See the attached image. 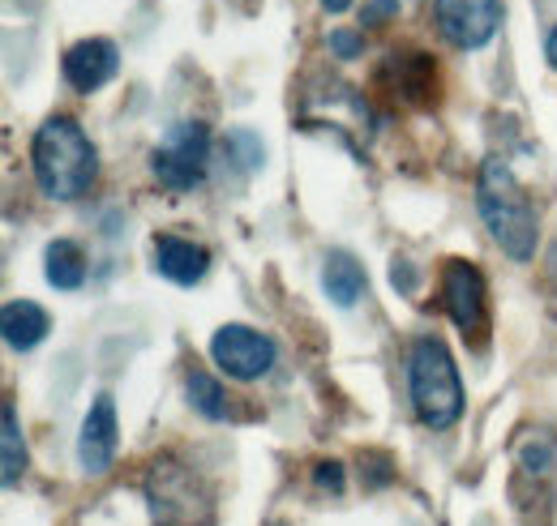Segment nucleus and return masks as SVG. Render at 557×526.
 <instances>
[{
  "mask_svg": "<svg viewBox=\"0 0 557 526\" xmlns=\"http://www.w3.org/2000/svg\"><path fill=\"white\" fill-rule=\"evenodd\" d=\"M210 163V129L202 121H185L163 137V146L150 154V172L163 189L172 193H189L207 180Z\"/></svg>",
  "mask_w": 557,
  "mask_h": 526,
  "instance_id": "nucleus-5",
  "label": "nucleus"
},
{
  "mask_svg": "<svg viewBox=\"0 0 557 526\" xmlns=\"http://www.w3.org/2000/svg\"><path fill=\"white\" fill-rule=\"evenodd\" d=\"M331 52H335L339 61H356V57L364 52V39L351 35V30H331Z\"/></svg>",
  "mask_w": 557,
  "mask_h": 526,
  "instance_id": "nucleus-19",
  "label": "nucleus"
},
{
  "mask_svg": "<svg viewBox=\"0 0 557 526\" xmlns=\"http://www.w3.org/2000/svg\"><path fill=\"white\" fill-rule=\"evenodd\" d=\"M44 270H48V283L57 291H77L86 283V253H82V245L70 240V236H57L44 249Z\"/></svg>",
  "mask_w": 557,
  "mask_h": 526,
  "instance_id": "nucleus-14",
  "label": "nucleus"
},
{
  "mask_svg": "<svg viewBox=\"0 0 557 526\" xmlns=\"http://www.w3.org/2000/svg\"><path fill=\"white\" fill-rule=\"evenodd\" d=\"M121 68V52L112 39H82L65 52V82L77 95H95L103 90Z\"/></svg>",
  "mask_w": 557,
  "mask_h": 526,
  "instance_id": "nucleus-10",
  "label": "nucleus"
},
{
  "mask_svg": "<svg viewBox=\"0 0 557 526\" xmlns=\"http://www.w3.org/2000/svg\"><path fill=\"white\" fill-rule=\"evenodd\" d=\"M545 57H549V65L557 68V26L549 30V39H545Z\"/></svg>",
  "mask_w": 557,
  "mask_h": 526,
  "instance_id": "nucleus-21",
  "label": "nucleus"
},
{
  "mask_svg": "<svg viewBox=\"0 0 557 526\" xmlns=\"http://www.w3.org/2000/svg\"><path fill=\"white\" fill-rule=\"evenodd\" d=\"M22 475H26V437H22L17 411L4 402V411H0V484L17 488Z\"/></svg>",
  "mask_w": 557,
  "mask_h": 526,
  "instance_id": "nucleus-15",
  "label": "nucleus"
},
{
  "mask_svg": "<svg viewBox=\"0 0 557 526\" xmlns=\"http://www.w3.org/2000/svg\"><path fill=\"white\" fill-rule=\"evenodd\" d=\"M476 214H481L485 231L497 240V249L510 262H532L536 258V240H541L536 205L528 198V189L519 185V176L502 159H485L481 163V176H476Z\"/></svg>",
  "mask_w": 557,
  "mask_h": 526,
  "instance_id": "nucleus-1",
  "label": "nucleus"
},
{
  "mask_svg": "<svg viewBox=\"0 0 557 526\" xmlns=\"http://www.w3.org/2000/svg\"><path fill=\"white\" fill-rule=\"evenodd\" d=\"M48 329H52V322L35 300H9L0 313V334L13 351H35L48 338Z\"/></svg>",
  "mask_w": 557,
  "mask_h": 526,
  "instance_id": "nucleus-12",
  "label": "nucleus"
},
{
  "mask_svg": "<svg viewBox=\"0 0 557 526\" xmlns=\"http://www.w3.org/2000/svg\"><path fill=\"white\" fill-rule=\"evenodd\" d=\"M408 394L417 406V419L424 428L442 433V428H455L459 415H463V377H459V364L450 355V347L442 338H420L412 347V360H408Z\"/></svg>",
  "mask_w": 557,
  "mask_h": 526,
  "instance_id": "nucleus-3",
  "label": "nucleus"
},
{
  "mask_svg": "<svg viewBox=\"0 0 557 526\" xmlns=\"http://www.w3.org/2000/svg\"><path fill=\"white\" fill-rule=\"evenodd\" d=\"M549 274H554V283H557V249L549 253Z\"/></svg>",
  "mask_w": 557,
  "mask_h": 526,
  "instance_id": "nucleus-23",
  "label": "nucleus"
},
{
  "mask_svg": "<svg viewBox=\"0 0 557 526\" xmlns=\"http://www.w3.org/2000/svg\"><path fill=\"white\" fill-rule=\"evenodd\" d=\"M146 510L154 526H210L214 523V492L210 484L181 459H154L141 479Z\"/></svg>",
  "mask_w": 557,
  "mask_h": 526,
  "instance_id": "nucleus-4",
  "label": "nucleus"
},
{
  "mask_svg": "<svg viewBox=\"0 0 557 526\" xmlns=\"http://www.w3.org/2000/svg\"><path fill=\"white\" fill-rule=\"evenodd\" d=\"M227 159L240 167V172H258L267 150H262V137L249 129H232L227 133Z\"/></svg>",
  "mask_w": 557,
  "mask_h": 526,
  "instance_id": "nucleus-17",
  "label": "nucleus"
},
{
  "mask_svg": "<svg viewBox=\"0 0 557 526\" xmlns=\"http://www.w3.org/2000/svg\"><path fill=\"white\" fill-rule=\"evenodd\" d=\"M77 462L86 475H103L116 462V398L95 394L82 433H77Z\"/></svg>",
  "mask_w": 557,
  "mask_h": 526,
  "instance_id": "nucleus-9",
  "label": "nucleus"
},
{
  "mask_svg": "<svg viewBox=\"0 0 557 526\" xmlns=\"http://www.w3.org/2000/svg\"><path fill=\"white\" fill-rule=\"evenodd\" d=\"M275 342L253 326H219L210 338V360L236 381H262L275 368Z\"/></svg>",
  "mask_w": 557,
  "mask_h": 526,
  "instance_id": "nucleus-7",
  "label": "nucleus"
},
{
  "mask_svg": "<svg viewBox=\"0 0 557 526\" xmlns=\"http://www.w3.org/2000/svg\"><path fill=\"white\" fill-rule=\"evenodd\" d=\"M391 13H399V0H373V4L364 9V26H377V22H386Z\"/></svg>",
  "mask_w": 557,
  "mask_h": 526,
  "instance_id": "nucleus-20",
  "label": "nucleus"
},
{
  "mask_svg": "<svg viewBox=\"0 0 557 526\" xmlns=\"http://www.w3.org/2000/svg\"><path fill=\"white\" fill-rule=\"evenodd\" d=\"M322 287H326V296L339 309H351L360 300V291H364V265L356 262L348 249L326 253V262H322Z\"/></svg>",
  "mask_w": 557,
  "mask_h": 526,
  "instance_id": "nucleus-13",
  "label": "nucleus"
},
{
  "mask_svg": "<svg viewBox=\"0 0 557 526\" xmlns=\"http://www.w3.org/2000/svg\"><path fill=\"white\" fill-rule=\"evenodd\" d=\"M322 9H326V13H348L351 0H322Z\"/></svg>",
  "mask_w": 557,
  "mask_h": 526,
  "instance_id": "nucleus-22",
  "label": "nucleus"
},
{
  "mask_svg": "<svg viewBox=\"0 0 557 526\" xmlns=\"http://www.w3.org/2000/svg\"><path fill=\"white\" fill-rule=\"evenodd\" d=\"M30 167H35L44 198L52 201L86 198L99 180V154H95L90 137L82 133V125L70 116H52L39 125L35 141H30Z\"/></svg>",
  "mask_w": 557,
  "mask_h": 526,
  "instance_id": "nucleus-2",
  "label": "nucleus"
},
{
  "mask_svg": "<svg viewBox=\"0 0 557 526\" xmlns=\"http://www.w3.org/2000/svg\"><path fill=\"white\" fill-rule=\"evenodd\" d=\"M313 484L322 488V492H344V484H348V471H344V462H318L313 466Z\"/></svg>",
  "mask_w": 557,
  "mask_h": 526,
  "instance_id": "nucleus-18",
  "label": "nucleus"
},
{
  "mask_svg": "<svg viewBox=\"0 0 557 526\" xmlns=\"http://www.w3.org/2000/svg\"><path fill=\"white\" fill-rule=\"evenodd\" d=\"M442 304L450 313V322L459 326L463 338H472L476 347L488 338V283L481 265L450 258L442 265Z\"/></svg>",
  "mask_w": 557,
  "mask_h": 526,
  "instance_id": "nucleus-6",
  "label": "nucleus"
},
{
  "mask_svg": "<svg viewBox=\"0 0 557 526\" xmlns=\"http://www.w3.org/2000/svg\"><path fill=\"white\" fill-rule=\"evenodd\" d=\"M185 398H189V406H194L198 415H207V419H227V415H232L227 390L219 386V377H210L202 368H189V373H185Z\"/></svg>",
  "mask_w": 557,
  "mask_h": 526,
  "instance_id": "nucleus-16",
  "label": "nucleus"
},
{
  "mask_svg": "<svg viewBox=\"0 0 557 526\" xmlns=\"http://www.w3.org/2000/svg\"><path fill=\"white\" fill-rule=\"evenodd\" d=\"M437 26L455 48L476 52L502 26V0H437Z\"/></svg>",
  "mask_w": 557,
  "mask_h": 526,
  "instance_id": "nucleus-8",
  "label": "nucleus"
},
{
  "mask_svg": "<svg viewBox=\"0 0 557 526\" xmlns=\"http://www.w3.org/2000/svg\"><path fill=\"white\" fill-rule=\"evenodd\" d=\"M154 270L176 287H198L210 270V253L181 236H154Z\"/></svg>",
  "mask_w": 557,
  "mask_h": 526,
  "instance_id": "nucleus-11",
  "label": "nucleus"
}]
</instances>
